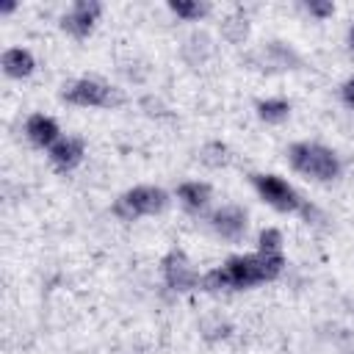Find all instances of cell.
Masks as SVG:
<instances>
[{
  "label": "cell",
  "mask_w": 354,
  "mask_h": 354,
  "mask_svg": "<svg viewBox=\"0 0 354 354\" xmlns=\"http://www.w3.org/2000/svg\"><path fill=\"white\" fill-rule=\"evenodd\" d=\"M288 260L285 257H268L260 252H246V254H230L224 263L202 274L199 290L205 293H238V290H252L268 282H277L285 274Z\"/></svg>",
  "instance_id": "6da1fadb"
},
{
  "label": "cell",
  "mask_w": 354,
  "mask_h": 354,
  "mask_svg": "<svg viewBox=\"0 0 354 354\" xmlns=\"http://www.w3.org/2000/svg\"><path fill=\"white\" fill-rule=\"evenodd\" d=\"M285 155L288 166L313 183H335L343 177V158L321 141H293Z\"/></svg>",
  "instance_id": "7a4b0ae2"
},
{
  "label": "cell",
  "mask_w": 354,
  "mask_h": 354,
  "mask_svg": "<svg viewBox=\"0 0 354 354\" xmlns=\"http://www.w3.org/2000/svg\"><path fill=\"white\" fill-rule=\"evenodd\" d=\"M174 194H169L166 188L160 185H152V183H141V185H133L127 191H122L111 207V213L119 218V221H138V218H149V216H160L169 202H171Z\"/></svg>",
  "instance_id": "3957f363"
},
{
  "label": "cell",
  "mask_w": 354,
  "mask_h": 354,
  "mask_svg": "<svg viewBox=\"0 0 354 354\" xmlns=\"http://www.w3.org/2000/svg\"><path fill=\"white\" fill-rule=\"evenodd\" d=\"M58 97H61V102H66L72 108H116L122 102V91L94 75L66 80L61 86Z\"/></svg>",
  "instance_id": "277c9868"
},
{
  "label": "cell",
  "mask_w": 354,
  "mask_h": 354,
  "mask_svg": "<svg viewBox=\"0 0 354 354\" xmlns=\"http://www.w3.org/2000/svg\"><path fill=\"white\" fill-rule=\"evenodd\" d=\"M252 188H254L257 199H263L277 213H299L301 216L310 205L288 177L274 174V171H254L252 174Z\"/></svg>",
  "instance_id": "5b68a950"
},
{
  "label": "cell",
  "mask_w": 354,
  "mask_h": 354,
  "mask_svg": "<svg viewBox=\"0 0 354 354\" xmlns=\"http://www.w3.org/2000/svg\"><path fill=\"white\" fill-rule=\"evenodd\" d=\"M160 279L171 293H194L202 285V274L183 249H171L160 260Z\"/></svg>",
  "instance_id": "8992f818"
},
{
  "label": "cell",
  "mask_w": 354,
  "mask_h": 354,
  "mask_svg": "<svg viewBox=\"0 0 354 354\" xmlns=\"http://www.w3.org/2000/svg\"><path fill=\"white\" fill-rule=\"evenodd\" d=\"M207 227L218 241L241 243L249 235V213L235 202H224L207 213Z\"/></svg>",
  "instance_id": "52a82bcc"
},
{
  "label": "cell",
  "mask_w": 354,
  "mask_h": 354,
  "mask_svg": "<svg viewBox=\"0 0 354 354\" xmlns=\"http://www.w3.org/2000/svg\"><path fill=\"white\" fill-rule=\"evenodd\" d=\"M102 11H105V6L100 3V0H75L64 14H61V19H58V25H61V30L66 33V36H72V39H88L91 33H94V28H97V22L102 19Z\"/></svg>",
  "instance_id": "ba28073f"
},
{
  "label": "cell",
  "mask_w": 354,
  "mask_h": 354,
  "mask_svg": "<svg viewBox=\"0 0 354 354\" xmlns=\"http://www.w3.org/2000/svg\"><path fill=\"white\" fill-rule=\"evenodd\" d=\"M47 160L55 171L61 174H69L75 171L83 160H86V141L83 136H75V133H64L50 149H47Z\"/></svg>",
  "instance_id": "9c48e42d"
},
{
  "label": "cell",
  "mask_w": 354,
  "mask_h": 354,
  "mask_svg": "<svg viewBox=\"0 0 354 354\" xmlns=\"http://www.w3.org/2000/svg\"><path fill=\"white\" fill-rule=\"evenodd\" d=\"M174 199L185 213L202 216L213 210V185L205 180H183L174 188Z\"/></svg>",
  "instance_id": "30bf717a"
},
{
  "label": "cell",
  "mask_w": 354,
  "mask_h": 354,
  "mask_svg": "<svg viewBox=\"0 0 354 354\" xmlns=\"http://www.w3.org/2000/svg\"><path fill=\"white\" fill-rule=\"evenodd\" d=\"M22 133H25L28 144H33L36 149H44V152H47V149H50V147L64 136V130H61L58 119H55V116H50V113H41V111H36V113H30V116L25 119Z\"/></svg>",
  "instance_id": "8fae6325"
},
{
  "label": "cell",
  "mask_w": 354,
  "mask_h": 354,
  "mask_svg": "<svg viewBox=\"0 0 354 354\" xmlns=\"http://www.w3.org/2000/svg\"><path fill=\"white\" fill-rule=\"evenodd\" d=\"M36 55L28 47H6L0 55V69L11 80H28L36 72Z\"/></svg>",
  "instance_id": "7c38bea8"
},
{
  "label": "cell",
  "mask_w": 354,
  "mask_h": 354,
  "mask_svg": "<svg viewBox=\"0 0 354 354\" xmlns=\"http://www.w3.org/2000/svg\"><path fill=\"white\" fill-rule=\"evenodd\" d=\"M254 113L263 124H285L293 113V105L285 97H263V100H257Z\"/></svg>",
  "instance_id": "4fadbf2b"
},
{
  "label": "cell",
  "mask_w": 354,
  "mask_h": 354,
  "mask_svg": "<svg viewBox=\"0 0 354 354\" xmlns=\"http://www.w3.org/2000/svg\"><path fill=\"white\" fill-rule=\"evenodd\" d=\"M166 8L180 22H199L210 14V3H205V0H169Z\"/></svg>",
  "instance_id": "5bb4252c"
},
{
  "label": "cell",
  "mask_w": 354,
  "mask_h": 354,
  "mask_svg": "<svg viewBox=\"0 0 354 354\" xmlns=\"http://www.w3.org/2000/svg\"><path fill=\"white\" fill-rule=\"evenodd\" d=\"M254 252L260 254H268V257H285V235L279 227H263L257 232V241H254Z\"/></svg>",
  "instance_id": "9a60e30c"
},
{
  "label": "cell",
  "mask_w": 354,
  "mask_h": 354,
  "mask_svg": "<svg viewBox=\"0 0 354 354\" xmlns=\"http://www.w3.org/2000/svg\"><path fill=\"white\" fill-rule=\"evenodd\" d=\"M227 158H230V155H227V147H224L221 141H210V144H205L202 152H199V160L207 163V166H213V169H216V166H224Z\"/></svg>",
  "instance_id": "2e32d148"
},
{
  "label": "cell",
  "mask_w": 354,
  "mask_h": 354,
  "mask_svg": "<svg viewBox=\"0 0 354 354\" xmlns=\"http://www.w3.org/2000/svg\"><path fill=\"white\" fill-rule=\"evenodd\" d=\"M301 11H304L307 17L324 22V19L335 17V3H332V0H304V3H301Z\"/></svg>",
  "instance_id": "e0dca14e"
},
{
  "label": "cell",
  "mask_w": 354,
  "mask_h": 354,
  "mask_svg": "<svg viewBox=\"0 0 354 354\" xmlns=\"http://www.w3.org/2000/svg\"><path fill=\"white\" fill-rule=\"evenodd\" d=\"M340 100H343V105H346V108H351V111H354V75H351V77H346V80L340 83Z\"/></svg>",
  "instance_id": "ac0fdd59"
},
{
  "label": "cell",
  "mask_w": 354,
  "mask_h": 354,
  "mask_svg": "<svg viewBox=\"0 0 354 354\" xmlns=\"http://www.w3.org/2000/svg\"><path fill=\"white\" fill-rule=\"evenodd\" d=\"M19 8V3H14V0H8V3H0V17H6V14H14Z\"/></svg>",
  "instance_id": "d6986e66"
},
{
  "label": "cell",
  "mask_w": 354,
  "mask_h": 354,
  "mask_svg": "<svg viewBox=\"0 0 354 354\" xmlns=\"http://www.w3.org/2000/svg\"><path fill=\"white\" fill-rule=\"evenodd\" d=\"M348 47H351V50H354V22H351V25H348Z\"/></svg>",
  "instance_id": "ffe728a7"
}]
</instances>
